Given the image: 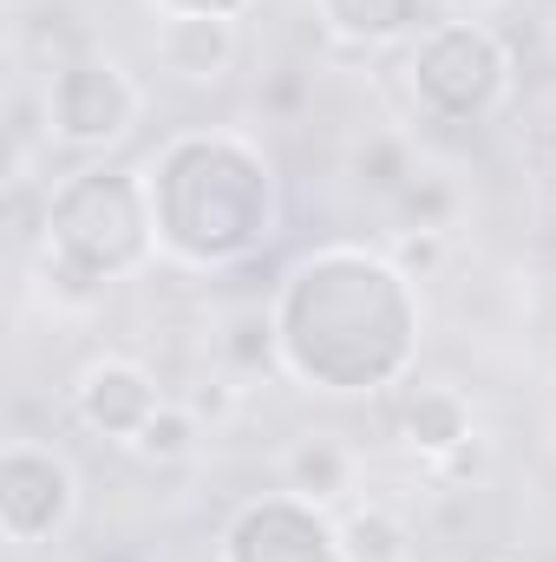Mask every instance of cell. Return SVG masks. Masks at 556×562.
Returning <instances> with one entry per match:
<instances>
[{
  "label": "cell",
  "mask_w": 556,
  "mask_h": 562,
  "mask_svg": "<svg viewBox=\"0 0 556 562\" xmlns=\"http://www.w3.org/2000/svg\"><path fill=\"white\" fill-rule=\"evenodd\" d=\"M413 276L367 249H321L276 294L281 373L321 393H374L413 360Z\"/></svg>",
  "instance_id": "6da1fadb"
},
{
  "label": "cell",
  "mask_w": 556,
  "mask_h": 562,
  "mask_svg": "<svg viewBox=\"0 0 556 562\" xmlns=\"http://www.w3.org/2000/svg\"><path fill=\"white\" fill-rule=\"evenodd\" d=\"M157 243L190 269H236L249 262L276 229V183L263 150L230 132H190L164 144V157L144 177Z\"/></svg>",
  "instance_id": "7a4b0ae2"
},
{
  "label": "cell",
  "mask_w": 556,
  "mask_h": 562,
  "mask_svg": "<svg viewBox=\"0 0 556 562\" xmlns=\"http://www.w3.org/2000/svg\"><path fill=\"white\" fill-rule=\"evenodd\" d=\"M157 249L151 190L132 170H73L40 210V269L59 301H92Z\"/></svg>",
  "instance_id": "3957f363"
},
{
  "label": "cell",
  "mask_w": 556,
  "mask_h": 562,
  "mask_svg": "<svg viewBox=\"0 0 556 562\" xmlns=\"http://www.w3.org/2000/svg\"><path fill=\"white\" fill-rule=\"evenodd\" d=\"M407 86L432 125H485L511 92V53L485 20H438L419 33Z\"/></svg>",
  "instance_id": "277c9868"
},
{
  "label": "cell",
  "mask_w": 556,
  "mask_h": 562,
  "mask_svg": "<svg viewBox=\"0 0 556 562\" xmlns=\"http://www.w3.org/2000/svg\"><path fill=\"white\" fill-rule=\"evenodd\" d=\"M40 99H46V138H59L66 150H112L144 119L138 79L105 53H66Z\"/></svg>",
  "instance_id": "5b68a950"
},
{
  "label": "cell",
  "mask_w": 556,
  "mask_h": 562,
  "mask_svg": "<svg viewBox=\"0 0 556 562\" xmlns=\"http://www.w3.org/2000/svg\"><path fill=\"white\" fill-rule=\"evenodd\" d=\"M79 510V477L59 451L33 445V438H13L0 451V530L13 550H33L46 537H59Z\"/></svg>",
  "instance_id": "8992f818"
},
{
  "label": "cell",
  "mask_w": 556,
  "mask_h": 562,
  "mask_svg": "<svg viewBox=\"0 0 556 562\" xmlns=\"http://www.w3.org/2000/svg\"><path fill=\"white\" fill-rule=\"evenodd\" d=\"M223 562H341V537L321 517V504L281 491L236 510V524L223 530Z\"/></svg>",
  "instance_id": "52a82bcc"
},
{
  "label": "cell",
  "mask_w": 556,
  "mask_h": 562,
  "mask_svg": "<svg viewBox=\"0 0 556 562\" xmlns=\"http://www.w3.org/2000/svg\"><path fill=\"white\" fill-rule=\"evenodd\" d=\"M73 413L99 438L138 445V431L164 413V393H157V380L144 373L138 360H92L79 373V386H73Z\"/></svg>",
  "instance_id": "ba28073f"
},
{
  "label": "cell",
  "mask_w": 556,
  "mask_h": 562,
  "mask_svg": "<svg viewBox=\"0 0 556 562\" xmlns=\"http://www.w3.org/2000/svg\"><path fill=\"white\" fill-rule=\"evenodd\" d=\"M157 66L184 86H216L236 66V20L216 13H164L157 20Z\"/></svg>",
  "instance_id": "9c48e42d"
},
{
  "label": "cell",
  "mask_w": 556,
  "mask_h": 562,
  "mask_svg": "<svg viewBox=\"0 0 556 562\" xmlns=\"http://www.w3.org/2000/svg\"><path fill=\"white\" fill-rule=\"evenodd\" d=\"M281 491L301 497V504H341L354 491V445L334 438V431H308L281 451Z\"/></svg>",
  "instance_id": "30bf717a"
},
{
  "label": "cell",
  "mask_w": 556,
  "mask_h": 562,
  "mask_svg": "<svg viewBox=\"0 0 556 562\" xmlns=\"http://www.w3.org/2000/svg\"><path fill=\"white\" fill-rule=\"evenodd\" d=\"M400 431H407L413 451H425V458L445 464L458 445H471V406H465V393H452V386H413L407 406H400Z\"/></svg>",
  "instance_id": "8fae6325"
},
{
  "label": "cell",
  "mask_w": 556,
  "mask_h": 562,
  "mask_svg": "<svg viewBox=\"0 0 556 562\" xmlns=\"http://www.w3.org/2000/svg\"><path fill=\"white\" fill-rule=\"evenodd\" d=\"M314 13L347 46H393L419 26L425 0H314Z\"/></svg>",
  "instance_id": "7c38bea8"
},
{
  "label": "cell",
  "mask_w": 556,
  "mask_h": 562,
  "mask_svg": "<svg viewBox=\"0 0 556 562\" xmlns=\"http://www.w3.org/2000/svg\"><path fill=\"white\" fill-rule=\"evenodd\" d=\"M216 353L230 373H269L281 367V334H276V307L269 301H236L216 321Z\"/></svg>",
  "instance_id": "4fadbf2b"
},
{
  "label": "cell",
  "mask_w": 556,
  "mask_h": 562,
  "mask_svg": "<svg viewBox=\"0 0 556 562\" xmlns=\"http://www.w3.org/2000/svg\"><path fill=\"white\" fill-rule=\"evenodd\" d=\"M334 537H341V562H407V550H413L407 524L387 504H354L334 524Z\"/></svg>",
  "instance_id": "5bb4252c"
},
{
  "label": "cell",
  "mask_w": 556,
  "mask_h": 562,
  "mask_svg": "<svg viewBox=\"0 0 556 562\" xmlns=\"http://www.w3.org/2000/svg\"><path fill=\"white\" fill-rule=\"evenodd\" d=\"M347 170H354V183H360L367 196H387V203H400L419 177L407 138H393V132H367V144H354Z\"/></svg>",
  "instance_id": "9a60e30c"
},
{
  "label": "cell",
  "mask_w": 556,
  "mask_h": 562,
  "mask_svg": "<svg viewBox=\"0 0 556 562\" xmlns=\"http://www.w3.org/2000/svg\"><path fill=\"white\" fill-rule=\"evenodd\" d=\"M197 438H203V419H197L190 406H170V400H164V413L138 431L132 451H138L144 464H184V458L197 451Z\"/></svg>",
  "instance_id": "2e32d148"
},
{
  "label": "cell",
  "mask_w": 556,
  "mask_h": 562,
  "mask_svg": "<svg viewBox=\"0 0 556 562\" xmlns=\"http://www.w3.org/2000/svg\"><path fill=\"white\" fill-rule=\"evenodd\" d=\"M400 216H407V229H445L452 223V183L432 177V170H419L413 190L400 196Z\"/></svg>",
  "instance_id": "e0dca14e"
},
{
  "label": "cell",
  "mask_w": 556,
  "mask_h": 562,
  "mask_svg": "<svg viewBox=\"0 0 556 562\" xmlns=\"http://www.w3.org/2000/svg\"><path fill=\"white\" fill-rule=\"evenodd\" d=\"M438 236H445V229H400L393 269H400V276H425V269L438 262Z\"/></svg>",
  "instance_id": "ac0fdd59"
},
{
  "label": "cell",
  "mask_w": 556,
  "mask_h": 562,
  "mask_svg": "<svg viewBox=\"0 0 556 562\" xmlns=\"http://www.w3.org/2000/svg\"><path fill=\"white\" fill-rule=\"evenodd\" d=\"M157 13H216V20H236L249 0H151Z\"/></svg>",
  "instance_id": "d6986e66"
},
{
  "label": "cell",
  "mask_w": 556,
  "mask_h": 562,
  "mask_svg": "<svg viewBox=\"0 0 556 562\" xmlns=\"http://www.w3.org/2000/svg\"><path fill=\"white\" fill-rule=\"evenodd\" d=\"M438 7H452V20H471V13H485V7H498V0H438Z\"/></svg>",
  "instance_id": "ffe728a7"
}]
</instances>
